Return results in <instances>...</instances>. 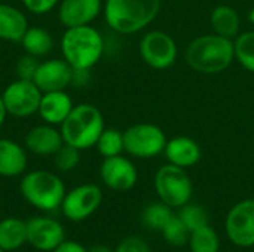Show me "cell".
Returning <instances> with one entry per match:
<instances>
[{
  "label": "cell",
  "instance_id": "obj_22",
  "mask_svg": "<svg viewBox=\"0 0 254 252\" xmlns=\"http://www.w3.org/2000/svg\"><path fill=\"white\" fill-rule=\"evenodd\" d=\"M210 22L214 33L219 36L234 39L240 34V27H241L240 13L228 4L216 6L211 12Z\"/></svg>",
  "mask_w": 254,
  "mask_h": 252
},
{
  "label": "cell",
  "instance_id": "obj_35",
  "mask_svg": "<svg viewBox=\"0 0 254 252\" xmlns=\"http://www.w3.org/2000/svg\"><path fill=\"white\" fill-rule=\"evenodd\" d=\"M89 79V70H73L71 85L74 86H85Z\"/></svg>",
  "mask_w": 254,
  "mask_h": 252
},
{
  "label": "cell",
  "instance_id": "obj_10",
  "mask_svg": "<svg viewBox=\"0 0 254 252\" xmlns=\"http://www.w3.org/2000/svg\"><path fill=\"white\" fill-rule=\"evenodd\" d=\"M101 202L103 192L98 186L80 184L70 192H65L60 209L67 220L79 223L89 218L100 208Z\"/></svg>",
  "mask_w": 254,
  "mask_h": 252
},
{
  "label": "cell",
  "instance_id": "obj_18",
  "mask_svg": "<svg viewBox=\"0 0 254 252\" xmlns=\"http://www.w3.org/2000/svg\"><path fill=\"white\" fill-rule=\"evenodd\" d=\"M164 153L168 163L180 168H190L201 159L199 144L189 137H174L168 140Z\"/></svg>",
  "mask_w": 254,
  "mask_h": 252
},
{
  "label": "cell",
  "instance_id": "obj_19",
  "mask_svg": "<svg viewBox=\"0 0 254 252\" xmlns=\"http://www.w3.org/2000/svg\"><path fill=\"white\" fill-rule=\"evenodd\" d=\"M28 163L25 149L9 138H0V177H18Z\"/></svg>",
  "mask_w": 254,
  "mask_h": 252
},
{
  "label": "cell",
  "instance_id": "obj_14",
  "mask_svg": "<svg viewBox=\"0 0 254 252\" xmlns=\"http://www.w3.org/2000/svg\"><path fill=\"white\" fill-rule=\"evenodd\" d=\"M73 68L63 58H51L39 62L33 82L42 92L65 91L71 85Z\"/></svg>",
  "mask_w": 254,
  "mask_h": 252
},
{
  "label": "cell",
  "instance_id": "obj_13",
  "mask_svg": "<svg viewBox=\"0 0 254 252\" xmlns=\"http://www.w3.org/2000/svg\"><path fill=\"white\" fill-rule=\"evenodd\" d=\"M100 177L109 189L115 192H128L135 186L138 174L135 165L128 157L118 154L103 159Z\"/></svg>",
  "mask_w": 254,
  "mask_h": 252
},
{
  "label": "cell",
  "instance_id": "obj_9",
  "mask_svg": "<svg viewBox=\"0 0 254 252\" xmlns=\"http://www.w3.org/2000/svg\"><path fill=\"white\" fill-rule=\"evenodd\" d=\"M42 91L33 80L16 79L10 82L1 92V100L7 116L30 117L37 113L42 100Z\"/></svg>",
  "mask_w": 254,
  "mask_h": 252
},
{
  "label": "cell",
  "instance_id": "obj_28",
  "mask_svg": "<svg viewBox=\"0 0 254 252\" xmlns=\"http://www.w3.org/2000/svg\"><path fill=\"white\" fill-rule=\"evenodd\" d=\"M179 218L183 221V224L188 227L189 232H195L201 227L208 226V214L207 211L196 203H186L179 211Z\"/></svg>",
  "mask_w": 254,
  "mask_h": 252
},
{
  "label": "cell",
  "instance_id": "obj_36",
  "mask_svg": "<svg viewBox=\"0 0 254 252\" xmlns=\"http://www.w3.org/2000/svg\"><path fill=\"white\" fill-rule=\"evenodd\" d=\"M6 117H7V111H6V108H4V104H3V100H1V94H0V129H1V126H3Z\"/></svg>",
  "mask_w": 254,
  "mask_h": 252
},
{
  "label": "cell",
  "instance_id": "obj_7",
  "mask_svg": "<svg viewBox=\"0 0 254 252\" xmlns=\"http://www.w3.org/2000/svg\"><path fill=\"white\" fill-rule=\"evenodd\" d=\"M167 137L153 123H135L124 131V150L137 159H150L164 153Z\"/></svg>",
  "mask_w": 254,
  "mask_h": 252
},
{
  "label": "cell",
  "instance_id": "obj_32",
  "mask_svg": "<svg viewBox=\"0 0 254 252\" xmlns=\"http://www.w3.org/2000/svg\"><path fill=\"white\" fill-rule=\"evenodd\" d=\"M24 7L36 15H45L58 7L61 0H21Z\"/></svg>",
  "mask_w": 254,
  "mask_h": 252
},
{
  "label": "cell",
  "instance_id": "obj_29",
  "mask_svg": "<svg viewBox=\"0 0 254 252\" xmlns=\"http://www.w3.org/2000/svg\"><path fill=\"white\" fill-rule=\"evenodd\" d=\"M161 232H162L164 239L173 247L179 248V247H183L189 242L190 232L188 230V227L183 224V221L176 214L171 217V220L165 224V227Z\"/></svg>",
  "mask_w": 254,
  "mask_h": 252
},
{
  "label": "cell",
  "instance_id": "obj_3",
  "mask_svg": "<svg viewBox=\"0 0 254 252\" xmlns=\"http://www.w3.org/2000/svg\"><path fill=\"white\" fill-rule=\"evenodd\" d=\"M161 0H106L103 15L106 24L119 34H134L155 21Z\"/></svg>",
  "mask_w": 254,
  "mask_h": 252
},
{
  "label": "cell",
  "instance_id": "obj_5",
  "mask_svg": "<svg viewBox=\"0 0 254 252\" xmlns=\"http://www.w3.org/2000/svg\"><path fill=\"white\" fill-rule=\"evenodd\" d=\"M19 190L31 206L45 212L58 209L65 196L63 180L57 174L45 169L27 172L19 183Z\"/></svg>",
  "mask_w": 254,
  "mask_h": 252
},
{
  "label": "cell",
  "instance_id": "obj_24",
  "mask_svg": "<svg viewBox=\"0 0 254 252\" xmlns=\"http://www.w3.org/2000/svg\"><path fill=\"white\" fill-rule=\"evenodd\" d=\"M173 215V208H170L164 202L150 203L141 211V224L150 230H162Z\"/></svg>",
  "mask_w": 254,
  "mask_h": 252
},
{
  "label": "cell",
  "instance_id": "obj_1",
  "mask_svg": "<svg viewBox=\"0 0 254 252\" xmlns=\"http://www.w3.org/2000/svg\"><path fill=\"white\" fill-rule=\"evenodd\" d=\"M188 65L202 74H217L225 71L235 59L234 40L213 34H202L193 39L185 52Z\"/></svg>",
  "mask_w": 254,
  "mask_h": 252
},
{
  "label": "cell",
  "instance_id": "obj_12",
  "mask_svg": "<svg viewBox=\"0 0 254 252\" xmlns=\"http://www.w3.org/2000/svg\"><path fill=\"white\" fill-rule=\"evenodd\" d=\"M65 241L64 227L51 217H33L27 221V244L42 252H52Z\"/></svg>",
  "mask_w": 254,
  "mask_h": 252
},
{
  "label": "cell",
  "instance_id": "obj_25",
  "mask_svg": "<svg viewBox=\"0 0 254 252\" xmlns=\"http://www.w3.org/2000/svg\"><path fill=\"white\" fill-rule=\"evenodd\" d=\"M188 245L190 252H219L220 241L216 230L210 226H205L195 232H190Z\"/></svg>",
  "mask_w": 254,
  "mask_h": 252
},
{
  "label": "cell",
  "instance_id": "obj_33",
  "mask_svg": "<svg viewBox=\"0 0 254 252\" xmlns=\"http://www.w3.org/2000/svg\"><path fill=\"white\" fill-rule=\"evenodd\" d=\"M115 252H150V250L144 239L138 236H129V238H125L116 247Z\"/></svg>",
  "mask_w": 254,
  "mask_h": 252
},
{
  "label": "cell",
  "instance_id": "obj_21",
  "mask_svg": "<svg viewBox=\"0 0 254 252\" xmlns=\"http://www.w3.org/2000/svg\"><path fill=\"white\" fill-rule=\"evenodd\" d=\"M24 244H27V221L18 217L0 220V248L4 252H12Z\"/></svg>",
  "mask_w": 254,
  "mask_h": 252
},
{
  "label": "cell",
  "instance_id": "obj_8",
  "mask_svg": "<svg viewBox=\"0 0 254 252\" xmlns=\"http://www.w3.org/2000/svg\"><path fill=\"white\" fill-rule=\"evenodd\" d=\"M141 59L155 70H167L176 64L179 49L174 39L161 30L147 31L138 45Z\"/></svg>",
  "mask_w": 254,
  "mask_h": 252
},
{
  "label": "cell",
  "instance_id": "obj_23",
  "mask_svg": "<svg viewBox=\"0 0 254 252\" xmlns=\"http://www.w3.org/2000/svg\"><path fill=\"white\" fill-rule=\"evenodd\" d=\"M19 43L25 53L36 56L37 59L46 56L54 49L52 34L40 27H28Z\"/></svg>",
  "mask_w": 254,
  "mask_h": 252
},
{
  "label": "cell",
  "instance_id": "obj_6",
  "mask_svg": "<svg viewBox=\"0 0 254 252\" xmlns=\"http://www.w3.org/2000/svg\"><path fill=\"white\" fill-rule=\"evenodd\" d=\"M153 184L161 202L170 208H182L190 201L193 193L192 181L185 168L171 163L158 169Z\"/></svg>",
  "mask_w": 254,
  "mask_h": 252
},
{
  "label": "cell",
  "instance_id": "obj_31",
  "mask_svg": "<svg viewBox=\"0 0 254 252\" xmlns=\"http://www.w3.org/2000/svg\"><path fill=\"white\" fill-rule=\"evenodd\" d=\"M39 67V61L36 56H31L28 53H24L22 56L18 58L16 65H15V73L16 79H24V80H33L36 71Z\"/></svg>",
  "mask_w": 254,
  "mask_h": 252
},
{
  "label": "cell",
  "instance_id": "obj_26",
  "mask_svg": "<svg viewBox=\"0 0 254 252\" xmlns=\"http://www.w3.org/2000/svg\"><path fill=\"white\" fill-rule=\"evenodd\" d=\"M97 151L104 157L122 154L124 150V132L115 128H104L100 138L97 140Z\"/></svg>",
  "mask_w": 254,
  "mask_h": 252
},
{
  "label": "cell",
  "instance_id": "obj_20",
  "mask_svg": "<svg viewBox=\"0 0 254 252\" xmlns=\"http://www.w3.org/2000/svg\"><path fill=\"white\" fill-rule=\"evenodd\" d=\"M28 27V19L21 9L9 3H0V40L19 43Z\"/></svg>",
  "mask_w": 254,
  "mask_h": 252
},
{
  "label": "cell",
  "instance_id": "obj_17",
  "mask_svg": "<svg viewBox=\"0 0 254 252\" xmlns=\"http://www.w3.org/2000/svg\"><path fill=\"white\" fill-rule=\"evenodd\" d=\"M73 107V100L65 91L43 92L37 114L45 123L60 128V125L65 120Z\"/></svg>",
  "mask_w": 254,
  "mask_h": 252
},
{
  "label": "cell",
  "instance_id": "obj_30",
  "mask_svg": "<svg viewBox=\"0 0 254 252\" xmlns=\"http://www.w3.org/2000/svg\"><path fill=\"white\" fill-rule=\"evenodd\" d=\"M52 157L54 165L60 172H70L80 163V150L68 144H63Z\"/></svg>",
  "mask_w": 254,
  "mask_h": 252
},
{
  "label": "cell",
  "instance_id": "obj_16",
  "mask_svg": "<svg viewBox=\"0 0 254 252\" xmlns=\"http://www.w3.org/2000/svg\"><path fill=\"white\" fill-rule=\"evenodd\" d=\"M64 144L60 128L54 125H37L24 137V146L36 156H54Z\"/></svg>",
  "mask_w": 254,
  "mask_h": 252
},
{
  "label": "cell",
  "instance_id": "obj_34",
  "mask_svg": "<svg viewBox=\"0 0 254 252\" xmlns=\"http://www.w3.org/2000/svg\"><path fill=\"white\" fill-rule=\"evenodd\" d=\"M52 252H89L85 247H82L76 241H64L58 248H55Z\"/></svg>",
  "mask_w": 254,
  "mask_h": 252
},
{
  "label": "cell",
  "instance_id": "obj_2",
  "mask_svg": "<svg viewBox=\"0 0 254 252\" xmlns=\"http://www.w3.org/2000/svg\"><path fill=\"white\" fill-rule=\"evenodd\" d=\"M61 58L73 70H91L104 53V39L92 25L65 28L61 42Z\"/></svg>",
  "mask_w": 254,
  "mask_h": 252
},
{
  "label": "cell",
  "instance_id": "obj_39",
  "mask_svg": "<svg viewBox=\"0 0 254 252\" xmlns=\"http://www.w3.org/2000/svg\"><path fill=\"white\" fill-rule=\"evenodd\" d=\"M0 252H4V251H3V250H1V248H0Z\"/></svg>",
  "mask_w": 254,
  "mask_h": 252
},
{
  "label": "cell",
  "instance_id": "obj_15",
  "mask_svg": "<svg viewBox=\"0 0 254 252\" xmlns=\"http://www.w3.org/2000/svg\"><path fill=\"white\" fill-rule=\"evenodd\" d=\"M103 0H61L58 19L65 27L91 25L103 12Z\"/></svg>",
  "mask_w": 254,
  "mask_h": 252
},
{
  "label": "cell",
  "instance_id": "obj_38",
  "mask_svg": "<svg viewBox=\"0 0 254 252\" xmlns=\"http://www.w3.org/2000/svg\"><path fill=\"white\" fill-rule=\"evenodd\" d=\"M249 21H250L252 24H254V7L249 12Z\"/></svg>",
  "mask_w": 254,
  "mask_h": 252
},
{
  "label": "cell",
  "instance_id": "obj_11",
  "mask_svg": "<svg viewBox=\"0 0 254 252\" xmlns=\"http://www.w3.org/2000/svg\"><path fill=\"white\" fill-rule=\"evenodd\" d=\"M229 241L240 248L254 247V199H246L234 205L225 220Z\"/></svg>",
  "mask_w": 254,
  "mask_h": 252
},
{
  "label": "cell",
  "instance_id": "obj_37",
  "mask_svg": "<svg viewBox=\"0 0 254 252\" xmlns=\"http://www.w3.org/2000/svg\"><path fill=\"white\" fill-rule=\"evenodd\" d=\"M89 252H115L112 251L110 248H107V247H104V245H94L91 250H88Z\"/></svg>",
  "mask_w": 254,
  "mask_h": 252
},
{
  "label": "cell",
  "instance_id": "obj_4",
  "mask_svg": "<svg viewBox=\"0 0 254 252\" xmlns=\"http://www.w3.org/2000/svg\"><path fill=\"white\" fill-rule=\"evenodd\" d=\"M104 117L100 108L92 104H76L65 120L60 125L64 144L82 150L95 147L97 140L104 131Z\"/></svg>",
  "mask_w": 254,
  "mask_h": 252
},
{
  "label": "cell",
  "instance_id": "obj_27",
  "mask_svg": "<svg viewBox=\"0 0 254 252\" xmlns=\"http://www.w3.org/2000/svg\"><path fill=\"white\" fill-rule=\"evenodd\" d=\"M235 59L250 73H254V30L244 31L237 36L235 42Z\"/></svg>",
  "mask_w": 254,
  "mask_h": 252
}]
</instances>
